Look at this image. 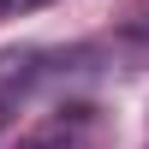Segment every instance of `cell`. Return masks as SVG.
Masks as SVG:
<instances>
[{
    "label": "cell",
    "instance_id": "cell-1",
    "mask_svg": "<svg viewBox=\"0 0 149 149\" xmlns=\"http://www.w3.org/2000/svg\"><path fill=\"white\" fill-rule=\"evenodd\" d=\"M84 131H90V107H60L48 125H36L30 137H18L12 149H78Z\"/></svg>",
    "mask_w": 149,
    "mask_h": 149
},
{
    "label": "cell",
    "instance_id": "cell-2",
    "mask_svg": "<svg viewBox=\"0 0 149 149\" xmlns=\"http://www.w3.org/2000/svg\"><path fill=\"white\" fill-rule=\"evenodd\" d=\"M36 60H42V54H36V48H24V54H18V48H12V54H0V95H12V90H30V78H36Z\"/></svg>",
    "mask_w": 149,
    "mask_h": 149
},
{
    "label": "cell",
    "instance_id": "cell-3",
    "mask_svg": "<svg viewBox=\"0 0 149 149\" xmlns=\"http://www.w3.org/2000/svg\"><path fill=\"white\" fill-rule=\"evenodd\" d=\"M54 6V0H0V18H18V12H42Z\"/></svg>",
    "mask_w": 149,
    "mask_h": 149
}]
</instances>
